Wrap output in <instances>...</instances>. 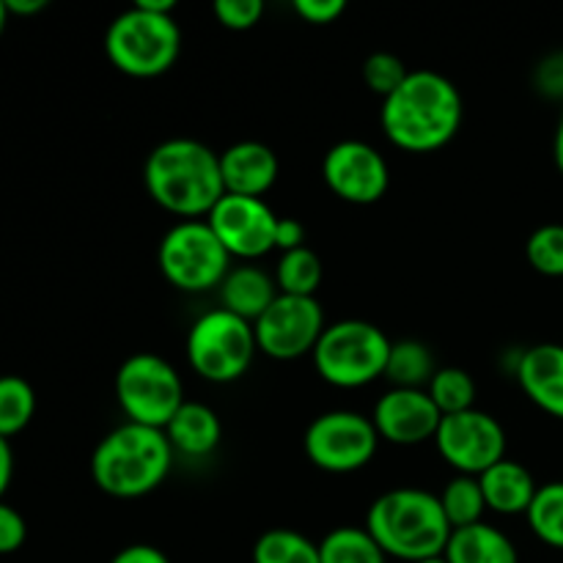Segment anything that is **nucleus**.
I'll use <instances>...</instances> for the list:
<instances>
[{"mask_svg": "<svg viewBox=\"0 0 563 563\" xmlns=\"http://www.w3.org/2000/svg\"><path fill=\"white\" fill-rule=\"evenodd\" d=\"M465 119V102L454 82L432 69H416L383 99L385 137L405 152L427 154L449 146Z\"/></svg>", "mask_w": 563, "mask_h": 563, "instance_id": "f257e3e1", "label": "nucleus"}, {"mask_svg": "<svg viewBox=\"0 0 563 563\" xmlns=\"http://www.w3.org/2000/svg\"><path fill=\"white\" fill-rule=\"evenodd\" d=\"M143 181L152 201L181 220H207L225 196L220 154L196 137H170L154 146Z\"/></svg>", "mask_w": 563, "mask_h": 563, "instance_id": "f03ea898", "label": "nucleus"}, {"mask_svg": "<svg viewBox=\"0 0 563 563\" xmlns=\"http://www.w3.org/2000/svg\"><path fill=\"white\" fill-rule=\"evenodd\" d=\"M363 528L388 559L407 563L440 559L454 531L440 495L418 487H399L379 495L368 509Z\"/></svg>", "mask_w": 563, "mask_h": 563, "instance_id": "7ed1b4c3", "label": "nucleus"}, {"mask_svg": "<svg viewBox=\"0 0 563 563\" xmlns=\"http://www.w3.org/2000/svg\"><path fill=\"white\" fill-rule=\"evenodd\" d=\"M174 467V449L163 429L121 423L104 434L91 456L93 484L110 498L132 500L154 493Z\"/></svg>", "mask_w": 563, "mask_h": 563, "instance_id": "20e7f679", "label": "nucleus"}, {"mask_svg": "<svg viewBox=\"0 0 563 563\" xmlns=\"http://www.w3.org/2000/svg\"><path fill=\"white\" fill-rule=\"evenodd\" d=\"M181 49V31L174 14L152 11L137 0L121 11L104 33V53L110 64L130 77H159L174 69Z\"/></svg>", "mask_w": 563, "mask_h": 563, "instance_id": "39448f33", "label": "nucleus"}, {"mask_svg": "<svg viewBox=\"0 0 563 563\" xmlns=\"http://www.w3.org/2000/svg\"><path fill=\"white\" fill-rule=\"evenodd\" d=\"M390 346L394 341L377 324L366 319H341L324 328L311 355L313 368L335 388H363L385 377Z\"/></svg>", "mask_w": 563, "mask_h": 563, "instance_id": "423d86ee", "label": "nucleus"}, {"mask_svg": "<svg viewBox=\"0 0 563 563\" xmlns=\"http://www.w3.org/2000/svg\"><path fill=\"white\" fill-rule=\"evenodd\" d=\"M157 262L165 280L190 295L220 289L231 273V253L207 220H181L165 231Z\"/></svg>", "mask_w": 563, "mask_h": 563, "instance_id": "0eeeda50", "label": "nucleus"}, {"mask_svg": "<svg viewBox=\"0 0 563 563\" xmlns=\"http://www.w3.org/2000/svg\"><path fill=\"white\" fill-rule=\"evenodd\" d=\"M256 330L225 308L203 313L187 333V361L192 372L214 385L236 383L256 355Z\"/></svg>", "mask_w": 563, "mask_h": 563, "instance_id": "6e6552de", "label": "nucleus"}, {"mask_svg": "<svg viewBox=\"0 0 563 563\" xmlns=\"http://www.w3.org/2000/svg\"><path fill=\"white\" fill-rule=\"evenodd\" d=\"M115 399L126 421L165 429L185 405L179 372L154 352H137L121 363L115 374Z\"/></svg>", "mask_w": 563, "mask_h": 563, "instance_id": "1a4fd4ad", "label": "nucleus"}, {"mask_svg": "<svg viewBox=\"0 0 563 563\" xmlns=\"http://www.w3.org/2000/svg\"><path fill=\"white\" fill-rule=\"evenodd\" d=\"M379 434L372 418L352 410H330L313 418L302 438L311 465L324 473H355L374 460Z\"/></svg>", "mask_w": 563, "mask_h": 563, "instance_id": "9d476101", "label": "nucleus"}, {"mask_svg": "<svg viewBox=\"0 0 563 563\" xmlns=\"http://www.w3.org/2000/svg\"><path fill=\"white\" fill-rule=\"evenodd\" d=\"M324 311L317 297L278 295L273 306L262 313L253 330L256 344L273 361H297L313 355L324 333Z\"/></svg>", "mask_w": 563, "mask_h": 563, "instance_id": "9b49d317", "label": "nucleus"}, {"mask_svg": "<svg viewBox=\"0 0 563 563\" xmlns=\"http://www.w3.org/2000/svg\"><path fill=\"white\" fill-rule=\"evenodd\" d=\"M434 443L440 456L460 476H482L506 460V429L498 418L476 407L456 416H443Z\"/></svg>", "mask_w": 563, "mask_h": 563, "instance_id": "f8f14e48", "label": "nucleus"}, {"mask_svg": "<svg viewBox=\"0 0 563 563\" xmlns=\"http://www.w3.org/2000/svg\"><path fill=\"white\" fill-rule=\"evenodd\" d=\"M324 185L346 203H377L390 187V168L366 141H341L328 148L322 163Z\"/></svg>", "mask_w": 563, "mask_h": 563, "instance_id": "ddd939ff", "label": "nucleus"}, {"mask_svg": "<svg viewBox=\"0 0 563 563\" xmlns=\"http://www.w3.org/2000/svg\"><path fill=\"white\" fill-rule=\"evenodd\" d=\"M207 223L223 242L231 258L264 256L275 247V231H278V214L264 203V198L229 196L225 192L218 207L207 214Z\"/></svg>", "mask_w": 563, "mask_h": 563, "instance_id": "4468645a", "label": "nucleus"}, {"mask_svg": "<svg viewBox=\"0 0 563 563\" xmlns=\"http://www.w3.org/2000/svg\"><path fill=\"white\" fill-rule=\"evenodd\" d=\"M443 412L432 401L427 390L390 388L379 396L374 405L372 423L377 429L379 440H388L394 445H421L434 440Z\"/></svg>", "mask_w": 563, "mask_h": 563, "instance_id": "2eb2a0df", "label": "nucleus"}, {"mask_svg": "<svg viewBox=\"0 0 563 563\" xmlns=\"http://www.w3.org/2000/svg\"><path fill=\"white\" fill-rule=\"evenodd\" d=\"M220 174L229 196L262 198L278 181V154L262 141H240L220 152Z\"/></svg>", "mask_w": 563, "mask_h": 563, "instance_id": "dca6fc26", "label": "nucleus"}, {"mask_svg": "<svg viewBox=\"0 0 563 563\" xmlns=\"http://www.w3.org/2000/svg\"><path fill=\"white\" fill-rule=\"evenodd\" d=\"M517 383L539 410L563 421V344H537L522 352Z\"/></svg>", "mask_w": 563, "mask_h": 563, "instance_id": "f3484780", "label": "nucleus"}, {"mask_svg": "<svg viewBox=\"0 0 563 563\" xmlns=\"http://www.w3.org/2000/svg\"><path fill=\"white\" fill-rule=\"evenodd\" d=\"M478 482H482L487 509L504 517L528 515V509H531L533 498H537L539 493L531 471L515 460H500L498 465H493L487 473H482Z\"/></svg>", "mask_w": 563, "mask_h": 563, "instance_id": "a211bd4d", "label": "nucleus"}, {"mask_svg": "<svg viewBox=\"0 0 563 563\" xmlns=\"http://www.w3.org/2000/svg\"><path fill=\"white\" fill-rule=\"evenodd\" d=\"M163 432L174 454L209 456L223 440V423L209 405L185 401Z\"/></svg>", "mask_w": 563, "mask_h": 563, "instance_id": "6ab92c4d", "label": "nucleus"}, {"mask_svg": "<svg viewBox=\"0 0 563 563\" xmlns=\"http://www.w3.org/2000/svg\"><path fill=\"white\" fill-rule=\"evenodd\" d=\"M278 295L280 291L273 275L253 267V264H242V267L231 269L223 284H220V302H223L220 308L256 324Z\"/></svg>", "mask_w": 563, "mask_h": 563, "instance_id": "aec40b11", "label": "nucleus"}, {"mask_svg": "<svg viewBox=\"0 0 563 563\" xmlns=\"http://www.w3.org/2000/svg\"><path fill=\"white\" fill-rule=\"evenodd\" d=\"M443 559L445 563H520L515 542L487 522L451 531Z\"/></svg>", "mask_w": 563, "mask_h": 563, "instance_id": "412c9836", "label": "nucleus"}, {"mask_svg": "<svg viewBox=\"0 0 563 563\" xmlns=\"http://www.w3.org/2000/svg\"><path fill=\"white\" fill-rule=\"evenodd\" d=\"M438 374V363H434L432 350L421 341H394L388 355V366H385V379L394 388H410L423 390L429 388L432 377Z\"/></svg>", "mask_w": 563, "mask_h": 563, "instance_id": "4be33fe9", "label": "nucleus"}, {"mask_svg": "<svg viewBox=\"0 0 563 563\" xmlns=\"http://www.w3.org/2000/svg\"><path fill=\"white\" fill-rule=\"evenodd\" d=\"M319 559L322 563H388V555L374 542L372 533L352 526L333 528L319 542Z\"/></svg>", "mask_w": 563, "mask_h": 563, "instance_id": "5701e85b", "label": "nucleus"}, {"mask_svg": "<svg viewBox=\"0 0 563 563\" xmlns=\"http://www.w3.org/2000/svg\"><path fill=\"white\" fill-rule=\"evenodd\" d=\"M324 267L322 258L311 247H297L280 256L278 269H275V284L280 295L295 297H317V289L322 286Z\"/></svg>", "mask_w": 563, "mask_h": 563, "instance_id": "b1692460", "label": "nucleus"}, {"mask_svg": "<svg viewBox=\"0 0 563 563\" xmlns=\"http://www.w3.org/2000/svg\"><path fill=\"white\" fill-rule=\"evenodd\" d=\"M253 563H322L319 544L291 528H269L253 544Z\"/></svg>", "mask_w": 563, "mask_h": 563, "instance_id": "393cba45", "label": "nucleus"}, {"mask_svg": "<svg viewBox=\"0 0 563 563\" xmlns=\"http://www.w3.org/2000/svg\"><path fill=\"white\" fill-rule=\"evenodd\" d=\"M36 416V390L20 374L0 377V438L11 440Z\"/></svg>", "mask_w": 563, "mask_h": 563, "instance_id": "a878e982", "label": "nucleus"}, {"mask_svg": "<svg viewBox=\"0 0 563 563\" xmlns=\"http://www.w3.org/2000/svg\"><path fill=\"white\" fill-rule=\"evenodd\" d=\"M445 517H449L451 528H467L484 522V511H487V500H484L482 482L478 476H456L445 484L443 495H440Z\"/></svg>", "mask_w": 563, "mask_h": 563, "instance_id": "bb28decb", "label": "nucleus"}, {"mask_svg": "<svg viewBox=\"0 0 563 563\" xmlns=\"http://www.w3.org/2000/svg\"><path fill=\"white\" fill-rule=\"evenodd\" d=\"M526 517L539 542L563 550V482H550L539 487Z\"/></svg>", "mask_w": 563, "mask_h": 563, "instance_id": "cd10ccee", "label": "nucleus"}, {"mask_svg": "<svg viewBox=\"0 0 563 563\" xmlns=\"http://www.w3.org/2000/svg\"><path fill=\"white\" fill-rule=\"evenodd\" d=\"M427 394L438 405L443 416H456V412H467L476 405V383L465 368L443 366L429 383Z\"/></svg>", "mask_w": 563, "mask_h": 563, "instance_id": "c85d7f7f", "label": "nucleus"}, {"mask_svg": "<svg viewBox=\"0 0 563 563\" xmlns=\"http://www.w3.org/2000/svg\"><path fill=\"white\" fill-rule=\"evenodd\" d=\"M526 258L539 275L563 278V223H544L528 236Z\"/></svg>", "mask_w": 563, "mask_h": 563, "instance_id": "c756f323", "label": "nucleus"}, {"mask_svg": "<svg viewBox=\"0 0 563 563\" xmlns=\"http://www.w3.org/2000/svg\"><path fill=\"white\" fill-rule=\"evenodd\" d=\"M407 66L399 55L394 53H372L363 60V82L379 97H390L401 82L407 80Z\"/></svg>", "mask_w": 563, "mask_h": 563, "instance_id": "7c9ffc66", "label": "nucleus"}, {"mask_svg": "<svg viewBox=\"0 0 563 563\" xmlns=\"http://www.w3.org/2000/svg\"><path fill=\"white\" fill-rule=\"evenodd\" d=\"M212 11L220 25L229 31H251L262 22L264 3L262 0H218Z\"/></svg>", "mask_w": 563, "mask_h": 563, "instance_id": "2f4dec72", "label": "nucleus"}, {"mask_svg": "<svg viewBox=\"0 0 563 563\" xmlns=\"http://www.w3.org/2000/svg\"><path fill=\"white\" fill-rule=\"evenodd\" d=\"M27 539V526L25 517L9 506L5 500H0V555H11L25 544Z\"/></svg>", "mask_w": 563, "mask_h": 563, "instance_id": "473e14b6", "label": "nucleus"}, {"mask_svg": "<svg viewBox=\"0 0 563 563\" xmlns=\"http://www.w3.org/2000/svg\"><path fill=\"white\" fill-rule=\"evenodd\" d=\"M295 11L300 20L311 25H330L346 11L344 0H295Z\"/></svg>", "mask_w": 563, "mask_h": 563, "instance_id": "72a5a7b5", "label": "nucleus"}, {"mask_svg": "<svg viewBox=\"0 0 563 563\" xmlns=\"http://www.w3.org/2000/svg\"><path fill=\"white\" fill-rule=\"evenodd\" d=\"M537 82L544 93L563 99V53L550 55V58L539 66Z\"/></svg>", "mask_w": 563, "mask_h": 563, "instance_id": "f704fd0d", "label": "nucleus"}, {"mask_svg": "<svg viewBox=\"0 0 563 563\" xmlns=\"http://www.w3.org/2000/svg\"><path fill=\"white\" fill-rule=\"evenodd\" d=\"M306 225L295 218H278V231H275V247L284 253L306 247Z\"/></svg>", "mask_w": 563, "mask_h": 563, "instance_id": "c9c22d12", "label": "nucleus"}, {"mask_svg": "<svg viewBox=\"0 0 563 563\" xmlns=\"http://www.w3.org/2000/svg\"><path fill=\"white\" fill-rule=\"evenodd\" d=\"M110 563H170V559L154 544H130V548L119 550Z\"/></svg>", "mask_w": 563, "mask_h": 563, "instance_id": "e433bc0d", "label": "nucleus"}, {"mask_svg": "<svg viewBox=\"0 0 563 563\" xmlns=\"http://www.w3.org/2000/svg\"><path fill=\"white\" fill-rule=\"evenodd\" d=\"M11 476H14V451H11L9 440L0 438V500H3L5 489H9Z\"/></svg>", "mask_w": 563, "mask_h": 563, "instance_id": "4c0bfd02", "label": "nucleus"}, {"mask_svg": "<svg viewBox=\"0 0 563 563\" xmlns=\"http://www.w3.org/2000/svg\"><path fill=\"white\" fill-rule=\"evenodd\" d=\"M9 16H31L47 9V0H5Z\"/></svg>", "mask_w": 563, "mask_h": 563, "instance_id": "58836bf2", "label": "nucleus"}, {"mask_svg": "<svg viewBox=\"0 0 563 563\" xmlns=\"http://www.w3.org/2000/svg\"><path fill=\"white\" fill-rule=\"evenodd\" d=\"M553 154H555V165H559V170H561V176H563V110H561L559 126H555V146H553Z\"/></svg>", "mask_w": 563, "mask_h": 563, "instance_id": "ea45409f", "label": "nucleus"}, {"mask_svg": "<svg viewBox=\"0 0 563 563\" xmlns=\"http://www.w3.org/2000/svg\"><path fill=\"white\" fill-rule=\"evenodd\" d=\"M5 27H9V9H5V0H0V36L5 33Z\"/></svg>", "mask_w": 563, "mask_h": 563, "instance_id": "a19ab883", "label": "nucleus"}, {"mask_svg": "<svg viewBox=\"0 0 563 563\" xmlns=\"http://www.w3.org/2000/svg\"><path fill=\"white\" fill-rule=\"evenodd\" d=\"M421 563H445V559L440 555V559H429V561H421Z\"/></svg>", "mask_w": 563, "mask_h": 563, "instance_id": "79ce46f5", "label": "nucleus"}]
</instances>
